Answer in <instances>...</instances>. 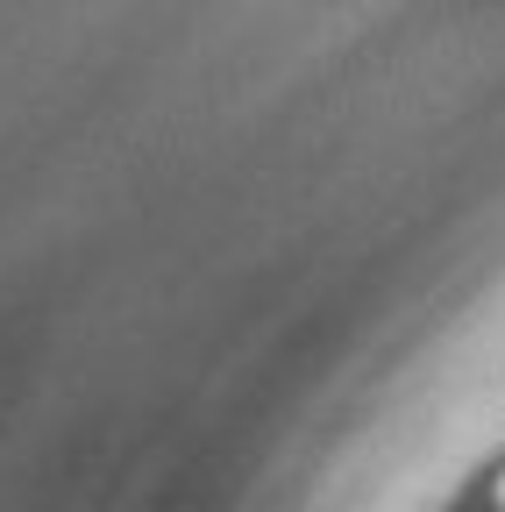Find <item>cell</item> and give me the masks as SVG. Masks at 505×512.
Here are the masks:
<instances>
[{
  "label": "cell",
  "instance_id": "cell-1",
  "mask_svg": "<svg viewBox=\"0 0 505 512\" xmlns=\"http://www.w3.org/2000/svg\"><path fill=\"white\" fill-rule=\"evenodd\" d=\"M484 512H505V463H498L491 484H484Z\"/></svg>",
  "mask_w": 505,
  "mask_h": 512
}]
</instances>
